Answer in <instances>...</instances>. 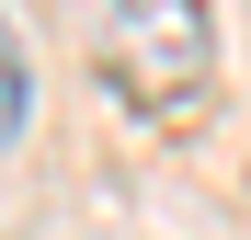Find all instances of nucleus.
Wrapping results in <instances>:
<instances>
[{
	"label": "nucleus",
	"instance_id": "nucleus-1",
	"mask_svg": "<svg viewBox=\"0 0 251 240\" xmlns=\"http://www.w3.org/2000/svg\"><path fill=\"white\" fill-rule=\"evenodd\" d=\"M92 34H103L114 92H137L160 114H194L205 80H217V23H205V0H92Z\"/></svg>",
	"mask_w": 251,
	"mask_h": 240
},
{
	"label": "nucleus",
	"instance_id": "nucleus-2",
	"mask_svg": "<svg viewBox=\"0 0 251 240\" xmlns=\"http://www.w3.org/2000/svg\"><path fill=\"white\" fill-rule=\"evenodd\" d=\"M23 114H34V69H23V46H12V23H0V149L23 137Z\"/></svg>",
	"mask_w": 251,
	"mask_h": 240
}]
</instances>
